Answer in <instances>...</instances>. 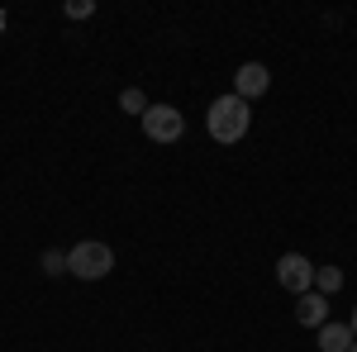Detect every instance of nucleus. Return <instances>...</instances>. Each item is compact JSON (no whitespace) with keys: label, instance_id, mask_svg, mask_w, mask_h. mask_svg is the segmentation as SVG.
<instances>
[{"label":"nucleus","instance_id":"nucleus-8","mask_svg":"<svg viewBox=\"0 0 357 352\" xmlns=\"http://www.w3.org/2000/svg\"><path fill=\"white\" fill-rule=\"evenodd\" d=\"M314 286H319V296H329V291L343 286V271L338 267H314Z\"/></svg>","mask_w":357,"mask_h":352},{"label":"nucleus","instance_id":"nucleus-7","mask_svg":"<svg viewBox=\"0 0 357 352\" xmlns=\"http://www.w3.org/2000/svg\"><path fill=\"white\" fill-rule=\"evenodd\" d=\"M357 338H353V328L348 324H319V348L324 352H348Z\"/></svg>","mask_w":357,"mask_h":352},{"label":"nucleus","instance_id":"nucleus-11","mask_svg":"<svg viewBox=\"0 0 357 352\" xmlns=\"http://www.w3.org/2000/svg\"><path fill=\"white\" fill-rule=\"evenodd\" d=\"M91 10H96V5H91V0H72V5H67V15H72V20H86V15H91Z\"/></svg>","mask_w":357,"mask_h":352},{"label":"nucleus","instance_id":"nucleus-6","mask_svg":"<svg viewBox=\"0 0 357 352\" xmlns=\"http://www.w3.org/2000/svg\"><path fill=\"white\" fill-rule=\"evenodd\" d=\"M296 319H301L305 328L329 324V296H319V291H305L301 305H296Z\"/></svg>","mask_w":357,"mask_h":352},{"label":"nucleus","instance_id":"nucleus-13","mask_svg":"<svg viewBox=\"0 0 357 352\" xmlns=\"http://www.w3.org/2000/svg\"><path fill=\"white\" fill-rule=\"evenodd\" d=\"M348 352H357V343H353V348H348Z\"/></svg>","mask_w":357,"mask_h":352},{"label":"nucleus","instance_id":"nucleus-3","mask_svg":"<svg viewBox=\"0 0 357 352\" xmlns=\"http://www.w3.org/2000/svg\"><path fill=\"white\" fill-rule=\"evenodd\" d=\"M143 134L153 138V143H176V138L186 134V119H181L176 105H148V114H143Z\"/></svg>","mask_w":357,"mask_h":352},{"label":"nucleus","instance_id":"nucleus-2","mask_svg":"<svg viewBox=\"0 0 357 352\" xmlns=\"http://www.w3.org/2000/svg\"><path fill=\"white\" fill-rule=\"evenodd\" d=\"M110 267H114L110 243L86 238V243H77L72 252H67V271H72L77 281H100V276H110Z\"/></svg>","mask_w":357,"mask_h":352},{"label":"nucleus","instance_id":"nucleus-4","mask_svg":"<svg viewBox=\"0 0 357 352\" xmlns=\"http://www.w3.org/2000/svg\"><path fill=\"white\" fill-rule=\"evenodd\" d=\"M276 281H281V291L305 296V291L314 286V262H310V257H301V252H286V257L276 262Z\"/></svg>","mask_w":357,"mask_h":352},{"label":"nucleus","instance_id":"nucleus-10","mask_svg":"<svg viewBox=\"0 0 357 352\" xmlns=\"http://www.w3.org/2000/svg\"><path fill=\"white\" fill-rule=\"evenodd\" d=\"M43 271H67V252H43Z\"/></svg>","mask_w":357,"mask_h":352},{"label":"nucleus","instance_id":"nucleus-5","mask_svg":"<svg viewBox=\"0 0 357 352\" xmlns=\"http://www.w3.org/2000/svg\"><path fill=\"white\" fill-rule=\"evenodd\" d=\"M267 86H272V72L262 62H243L238 77H234V95L238 100H252V95H267Z\"/></svg>","mask_w":357,"mask_h":352},{"label":"nucleus","instance_id":"nucleus-1","mask_svg":"<svg viewBox=\"0 0 357 352\" xmlns=\"http://www.w3.org/2000/svg\"><path fill=\"white\" fill-rule=\"evenodd\" d=\"M205 124H210V138H215V143H238V138L248 134V124H252V109H248V100H238V95L229 91V95H220V100L210 105Z\"/></svg>","mask_w":357,"mask_h":352},{"label":"nucleus","instance_id":"nucleus-12","mask_svg":"<svg viewBox=\"0 0 357 352\" xmlns=\"http://www.w3.org/2000/svg\"><path fill=\"white\" fill-rule=\"evenodd\" d=\"M348 328H353V338H357V305H353V324H348Z\"/></svg>","mask_w":357,"mask_h":352},{"label":"nucleus","instance_id":"nucleus-9","mask_svg":"<svg viewBox=\"0 0 357 352\" xmlns=\"http://www.w3.org/2000/svg\"><path fill=\"white\" fill-rule=\"evenodd\" d=\"M119 109H129V114H148V95H143V91H134V86H129V91H124V95H119Z\"/></svg>","mask_w":357,"mask_h":352}]
</instances>
